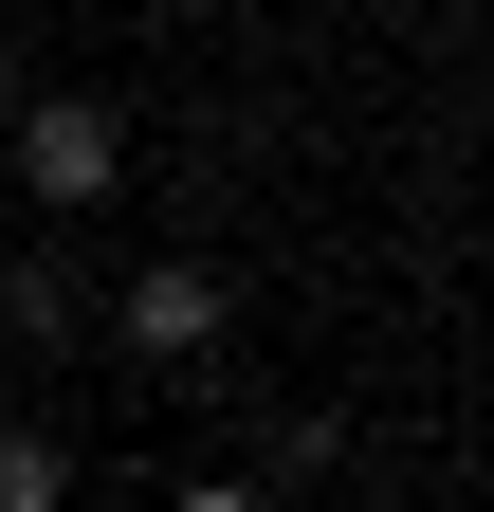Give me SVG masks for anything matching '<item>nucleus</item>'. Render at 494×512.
Masks as SVG:
<instances>
[{"mask_svg": "<svg viewBox=\"0 0 494 512\" xmlns=\"http://www.w3.org/2000/svg\"><path fill=\"white\" fill-rule=\"evenodd\" d=\"M0 165H19V202H37V220H92L110 183H129V110H110V92H19Z\"/></svg>", "mask_w": 494, "mask_h": 512, "instance_id": "f257e3e1", "label": "nucleus"}, {"mask_svg": "<svg viewBox=\"0 0 494 512\" xmlns=\"http://www.w3.org/2000/svg\"><path fill=\"white\" fill-rule=\"evenodd\" d=\"M110 348H129L147 384H202V366L238 348V293L202 275V256H147V275H129V293H110Z\"/></svg>", "mask_w": 494, "mask_h": 512, "instance_id": "f03ea898", "label": "nucleus"}, {"mask_svg": "<svg viewBox=\"0 0 494 512\" xmlns=\"http://www.w3.org/2000/svg\"><path fill=\"white\" fill-rule=\"evenodd\" d=\"M0 330H19V348H74V330H92V275H74V238L0 256Z\"/></svg>", "mask_w": 494, "mask_h": 512, "instance_id": "7ed1b4c3", "label": "nucleus"}, {"mask_svg": "<svg viewBox=\"0 0 494 512\" xmlns=\"http://www.w3.org/2000/svg\"><path fill=\"white\" fill-rule=\"evenodd\" d=\"M0 512H74V439H37V421H0Z\"/></svg>", "mask_w": 494, "mask_h": 512, "instance_id": "20e7f679", "label": "nucleus"}, {"mask_svg": "<svg viewBox=\"0 0 494 512\" xmlns=\"http://www.w3.org/2000/svg\"><path fill=\"white\" fill-rule=\"evenodd\" d=\"M165 512H275V494H257V476H183Z\"/></svg>", "mask_w": 494, "mask_h": 512, "instance_id": "39448f33", "label": "nucleus"}, {"mask_svg": "<svg viewBox=\"0 0 494 512\" xmlns=\"http://www.w3.org/2000/svg\"><path fill=\"white\" fill-rule=\"evenodd\" d=\"M19 92H37V74H19V55H0V128H19Z\"/></svg>", "mask_w": 494, "mask_h": 512, "instance_id": "423d86ee", "label": "nucleus"}]
</instances>
